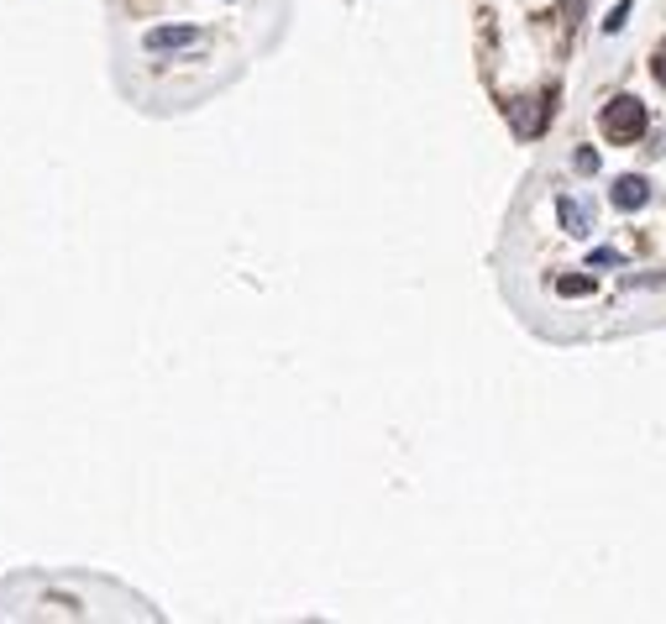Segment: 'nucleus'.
<instances>
[{
  "label": "nucleus",
  "instance_id": "obj_1",
  "mask_svg": "<svg viewBox=\"0 0 666 624\" xmlns=\"http://www.w3.org/2000/svg\"><path fill=\"white\" fill-rule=\"evenodd\" d=\"M646 105L635 100V95H614V100L604 105V116H598V126H604L609 142H635V137H646Z\"/></svg>",
  "mask_w": 666,
  "mask_h": 624
},
{
  "label": "nucleus",
  "instance_id": "obj_2",
  "mask_svg": "<svg viewBox=\"0 0 666 624\" xmlns=\"http://www.w3.org/2000/svg\"><path fill=\"white\" fill-rule=\"evenodd\" d=\"M200 42H205V32H200L194 21H168V26L142 32V47H147V53H179V47H200Z\"/></svg>",
  "mask_w": 666,
  "mask_h": 624
},
{
  "label": "nucleus",
  "instance_id": "obj_3",
  "mask_svg": "<svg viewBox=\"0 0 666 624\" xmlns=\"http://www.w3.org/2000/svg\"><path fill=\"white\" fill-rule=\"evenodd\" d=\"M609 200H614V210H640L650 200V184L640 173H625V179H614V194Z\"/></svg>",
  "mask_w": 666,
  "mask_h": 624
},
{
  "label": "nucleus",
  "instance_id": "obj_4",
  "mask_svg": "<svg viewBox=\"0 0 666 624\" xmlns=\"http://www.w3.org/2000/svg\"><path fill=\"white\" fill-rule=\"evenodd\" d=\"M557 215H562V231H567V236H578V242H583V236H593V221H588V210L578 205L572 194H562V200H557Z\"/></svg>",
  "mask_w": 666,
  "mask_h": 624
},
{
  "label": "nucleus",
  "instance_id": "obj_5",
  "mask_svg": "<svg viewBox=\"0 0 666 624\" xmlns=\"http://www.w3.org/2000/svg\"><path fill=\"white\" fill-rule=\"evenodd\" d=\"M541 121H546V105L541 100H520V105H515V131H520V137H536Z\"/></svg>",
  "mask_w": 666,
  "mask_h": 624
},
{
  "label": "nucleus",
  "instance_id": "obj_6",
  "mask_svg": "<svg viewBox=\"0 0 666 624\" xmlns=\"http://www.w3.org/2000/svg\"><path fill=\"white\" fill-rule=\"evenodd\" d=\"M557 289H562V294H572V299H578V294H593V278H583V273H572V278H562V284H557Z\"/></svg>",
  "mask_w": 666,
  "mask_h": 624
},
{
  "label": "nucleus",
  "instance_id": "obj_7",
  "mask_svg": "<svg viewBox=\"0 0 666 624\" xmlns=\"http://www.w3.org/2000/svg\"><path fill=\"white\" fill-rule=\"evenodd\" d=\"M630 5H635V0H619V5H614V11H609V21H604V32H609V37H614V32H619V26H625Z\"/></svg>",
  "mask_w": 666,
  "mask_h": 624
},
{
  "label": "nucleus",
  "instance_id": "obj_8",
  "mask_svg": "<svg viewBox=\"0 0 666 624\" xmlns=\"http://www.w3.org/2000/svg\"><path fill=\"white\" fill-rule=\"evenodd\" d=\"M588 263H593V268H619L625 257H619V252H614V247H598V252H593V257H588Z\"/></svg>",
  "mask_w": 666,
  "mask_h": 624
},
{
  "label": "nucleus",
  "instance_id": "obj_9",
  "mask_svg": "<svg viewBox=\"0 0 666 624\" xmlns=\"http://www.w3.org/2000/svg\"><path fill=\"white\" fill-rule=\"evenodd\" d=\"M572 163L583 168V173H598V152H588V147H583V152H578V158H572Z\"/></svg>",
  "mask_w": 666,
  "mask_h": 624
},
{
  "label": "nucleus",
  "instance_id": "obj_10",
  "mask_svg": "<svg viewBox=\"0 0 666 624\" xmlns=\"http://www.w3.org/2000/svg\"><path fill=\"white\" fill-rule=\"evenodd\" d=\"M656 79L666 84V47H661V58H656Z\"/></svg>",
  "mask_w": 666,
  "mask_h": 624
}]
</instances>
